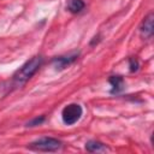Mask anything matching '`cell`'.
Wrapping results in <instances>:
<instances>
[{"mask_svg":"<svg viewBox=\"0 0 154 154\" xmlns=\"http://www.w3.org/2000/svg\"><path fill=\"white\" fill-rule=\"evenodd\" d=\"M129 67H130V71H131V72L137 71L138 67H140L138 60H137L136 58H129Z\"/></svg>","mask_w":154,"mask_h":154,"instance_id":"obj_9","label":"cell"},{"mask_svg":"<svg viewBox=\"0 0 154 154\" xmlns=\"http://www.w3.org/2000/svg\"><path fill=\"white\" fill-rule=\"evenodd\" d=\"M28 148L35 152H57L61 148V142L54 137H42L31 142Z\"/></svg>","mask_w":154,"mask_h":154,"instance_id":"obj_2","label":"cell"},{"mask_svg":"<svg viewBox=\"0 0 154 154\" xmlns=\"http://www.w3.org/2000/svg\"><path fill=\"white\" fill-rule=\"evenodd\" d=\"M153 19H154V14L153 12H150L142 22L141 26H140V30H141V34L144 36V38H150L153 36V32H154V29H153Z\"/></svg>","mask_w":154,"mask_h":154,"instance_id":"obj_5","label":"cell"},{"mask_svg":"<svg viewBox=\"0 0 154 154\" xmlns=\"http://www.w3.org/2000/svg\"><path fill=\"white\" fill-rule=\"evenodd\" d=\"M43 63V58L41 55H35L31 59H29L28 61H25L14 73L12 77V82L13 85L16 87H20L24 83H26L41 67Z\"/></svg>","mask_w":154,"mask_h":154,"instance_id":"obj_1","label":"cell"},{"mask_svg":"<svg viewBox=\"0 0 154 154\" xmlns=\"http://www.w3.org/2000/svg\"><path fill=\"white\" fill-rule=\"evenodd\" d=\"M108 82L112 85L111 94H118L124 89V78L122 76H111L108 78Z\"/></svg>","mask_w":154,"mask_h":154,"instance_id":"obj_6","label":"cell"},{"mask_svg":"<svg viewBox=\"0 0 154 154\" xmlns=\"http://www.w3.org/2000/svg\"><path fill=\"white\" fill-rule=\"evenodd\" d=\"M85 149L90 153H95V152H106L107 147L106 144H103L102 142L95 141V140H90L85 143Z\"/></svg>","mask_w":154,"mask_h":154,"instance_id":"obj_7","label":"cell"},{"mask_svg":"<svg viewBox=\"0 0 154 154\" xmlns=\"http://www.w3.org/2000/svg\"><path fill=\"white\" fill-rule=\"evenodd\" d=\"M66 7L71 13H79L84 10L85 4L83 0H67Z\"/></svg>","mask_w":154,"mask_h":154,"instance_id":"obj_8","label":"cell"},{"mask_svg":"<svg viewBox=\"0 0 154 154\" xmlns=\"http://www.w3.org/2000/svg\"><path fill=\"white\" fill-rule=\"evenodd\" d=\"M43 122H45V117H43V116H41V117H36V118H34L32 120H30L29 123H26V126H36V125L42 124Z\"/></svg>","mask_w":154,"mask_h":154,"instance_id":"obj_10","label":"cell"},{"mask_svg":"<svg viewBox=\"0 0 154 154\" xmlns=\"http://www.w3.org/2000/svg\"><path fill=\"white\" fill-rule=\"evenodd\" d=\"M83 114V109L78 103H70L63 108L61 118L66 125H73L77 123Z\"/></svg>","mask_w":154,"mask_h":154,"instance_id":"obj_3","label":"cell"},{"mask_svg":"<svg viewBox=\"0 0 154 154\" xmlns=\"http://www.w3.org/2000/svg\"><path fill=\"white\" fill-rule=\"evenodd\" d=\"M78 55H79V52H72V53H69L66 55H60V57L54 58L53 64H54L55 70L60 71V70L66 69L67 66H70L71 64H73L78 59Z\"/></svg>","mask_w":154,"mask_h":154,"instance_id":"obj_4","label":"cell"}]
</instances>
